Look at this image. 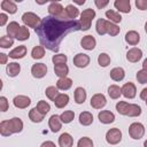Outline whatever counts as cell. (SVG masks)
I'll use <instances>...</instances> for the list:
<instances>
[{
  "instance_id": "d4e9b609",
  "label": "cell",
  "mask_w": 147,
  "mask_h": 147,
  "mask_svg": "<svg viewBox=\"0 0 147 147\" xmlns=\"http://www.w3.org/2000/svg\"><path fill=\"white\" fill-rule=\"evenodd\" d=\"M79 123L84 126H88L93 123V115L90 111H83L79 114Z\"/></svg>"
},
{
  "instance_id": "484cf974",
  "label": "cell",
  "mask_w": 147,
  "mask_h": 147,
  "mask_svg": "<svg viewBox=\"0 0 147 147\" xmlns=\"http://www.w3.org/2000/svg\"><path fill=\"white\" fill-rule=\"evenodd\" d=\"M44 117H45V115H42L36 107L32 108V109L29 111V118H30L33 123H40V122H42V121H44Z\"/></svg>"
},
{
  "instance_id": "bcb514c9",
  "label": "cell",
  "mask_w": 147,
  "mask_h": 147,
  "mask_svg": "<svg viewBox=\"0 0 147 147\" xmlns=\"http://www.w3.org/2000/svg\"><path fill=\"white\" fill-rule=\"evenodd\" d=\"M136 78H137L138 83H140V84H147V71L144 70V69L139 70L137 72V75H136Z\"/></svg>"
},
{
  "instance_id": "44dd1931",
  "label": "cell",
  "mask_w": 147,
  "mask_h": 147,
  "mask_svg": "<svg viewBox=\"0 0 147 147\" xmlns=\"http://www.w3.org/2000/svg\"><path fill=\"white\" fill-rule=\"evenodd\" d=\"M59 145H60V147H72L74 138L71 137V134L64 132L59 137Z\"/></svg>"
},
{
  "instance_id": "836d02e7",
  "label": "cell",
  "mask_w": 147,
  "mask_h": 147,
  "mask_svg": "<svg viewBox=\"0 0 147 147\" xmlns=\"http://www.w3.org/2000/svg\"><path fill=\"white\" fill-rule=\"evenodd\" d=\"M64 10H65V14H67L68 20H75V18L79 15L78 8H77L76 6H74V5H68V6L64 8Z\"/></svg>"
},
{
  "instance_id": "4316f807",
  "label": "cell",
  "mask_w": 147,
  "mask_h": 147,
  "mask_svg": "<svg viewBox=\"0 0 147 147\" xmlns=\"http://www.w3.org/2000/svg\"><path fill=\"white\" fill-rule=\"evenodd\" d=\"M1 9H3L5 11H7L9 14H15L17 11L16 5L10 0H2L1 1Z\"/></svg>"
},
{
  "instance_id": "f546056e",
  "label": "cell",
  "mask_w": 147,
  "mask_h": 147,
  "mask_svg": "<svg viewBox=\"0 0 147 147\" xmlns=\"http://www.w3.org/2000/svg\"><path fill=\"white\" fill-rule=\"evenodd\" d=\"M54 72L59 78H65L69 74V68L67 64H57L54 65Z\"/></svg>"
},
{
  "instance_id": "f35d334b",
  "label": "cell",
  "mask_w": 147,
  "mask_h": 147,
  "mask_svg": "<svg viewBox=\"0 0 147 147\" xmlns=\"http://www.w3.org/2000/svg\"><path fill=\"white\" fill-rule=\"evenodd\" d=\"M45 94H46V96H47L49 100L54 101V100L56 99V96H57L60 93H59V88H57V87H55V86H48V87L45 90Z\"/></svg>"
},
{
  "instance_id": "7402d4cb",
  "label": "cell",
  "mask_w": 147,
  "mask_h": 147,
  "mask_svg": "<svg viewBox=\"0 0 147 147\" xmlns=\"http://www.w3.org/2000/svg\"><path fill=\"white\" fill-rule=\"evenodd\" d=\"M124 77H125V71L123 68L116 67V68L110 70V78L115 82H121L124 79Z\"/></svg>"
},
{
  "instance_id": "8fae6325",
  "label": "cell",
  "mask_w": 147,
  "mask_h": 147,
  "mask_svg": "<svg viewBox=\"0 0 147 147\" xmlns=\"http://www.w3.org/2000/svg\"><path fill=\"white\" fill-rule=\"evenodd\" d=\"M90 56L87 54H84V53H78L75 55L74 57V64L77 67V68H85L90 64Z\"/></svg>"
},
{
  "instance_id": "7dc6e473",
  "label": "cell",
  "mask_w": 147,
  "mask_h": 147,
  "mask_svg": "<svg viewBox=\"0 0 147 147\" xmlns=\"http://www.w3.org/2000/svg\"><path fill=\"white\" fill-rule=\"evenodd\" d=\"M8 107H9V105H8L7 98L6 96H0V110L2 113H5V111L8 110Z\"/></svg>"
},
{
  "instance_id": "30bf717a",
  "label": "cell",
  "mask_w": 147,
  "mask_h": 147,
  "mask_svg": "<svg viewBox=\"0 0 147 147\" xmlns=\"http://www.w3.org/2000/svg\"><path fill=\"white\" fill-rule=\"evenodd\" d=\"M122 94L126 98V99H133L136 95H137V87L133 83L129 82V83H125L122 87Z\"/></svg>"
},
{
  "instance_id": "f6af8a7d",
  "label": "cell",
  "mask_w": 147,
  "mask_h": 147,
  "mask_svg": "<svg viewBox=\"0 0 147 147\" xmlns=\"http://www.w3.org/2000/svg\"><path fill=\"white\" fill-rule=\"evenodd\" d=\"M77 147H93V141L88 137H83L78 140Z\"/></svg>"
},
{
  "instance_id": "f5cc1de1",
  "label": "cell",
  "mask_w": 147,
  "mask_h": 147,
  "mask_svg": "<svg viewBox=\"0 0 147 147\" xmlns=\"http://www.w3.org/2000/svg\"><path fill=\"white\" fill-rule=\"evenodd\" d=\"M140 99L144 100V101H147V87L142 88L141 92H140Z\"/></svg>"
},
{
  "instance_id": "74e56055",
  "label": "cell",
  "mask_w": 147,
  "mask_h": 147,
  "mask_svg": "<svg viewBox=\"0 0 147 147\" xmlns=\"http://www.w3.org/2000/svg\"><path fill=\"white\" fill-rule=\"evenodd\" d=\"M29 38H30V31H29L28 26L22 25L20 31H18V33H17V36H16V39L21 40V41H24V40H28Z\"/></svg>"
},
{
  "instance_id": "b9f144b4",
  "label": "cell",
  "mask_w": 147,
  "mask_h": 147,
  "mask_svg": "<svg viewBox=\"0 0 147 147\" xmlns=\"http://www.w3.org/2000/svg\"><path fill=\"white\" fill-rule=\"evenodd\" d=\"M67 61H68L67 55H64V54H60V53L53 55V57H52V62L54 63V65H57V64H65Z\"/></svg>"
},
{
  "instance_id": "3957f363",
  "label": "cell",
  "mask_w": 147,
  "mask_h": 147,
  "mask_svg": "<svg viewBox=\"0 0 147 147\" xmlns=\"http://www.w3.org/2000/svg\"><path fill=\"white\" fill-rule=\"evenodd\" d=\"M116 110L123 115L129 117H138L141 115V107L136 103H129L126 101H118L116 103Z\"/></svg>"
},
{
  "instance_id": "8992f818",
  "label": "cell",
  "mask_w": 147,
  "mask_h": 147,
  "mask_svg": "<svg viewBox=\"0 0 147 147\" xmlns=\"http://www.w3.org/2000/svg\"><path fill=\"white\" fill-rule=\"evenodd\" d=\"M22 21L24 23L25 26H29V28H33V29H37L40 23H41V18L34 14V13H31V11H26L22 15Z\"/></svg>"
},
{
  "instance_id": "ee69618b",
  "label": "cell",
  "mask_w": 147,
  "mask_h": 147,
  "mask_svg": "<svg viewBox=\"0 0 147 147\" xmlns=\"http://www.w3.org/2000/svg\"><path fill=\"white\" fill-rule=\"evenodd\" d=\"M14 44V39L9 36H2L0 38V47L2 48H9L10 46H13Z\"/></svg>"
},
{
  "instance_id": "e575fe53",
  "label": "cell",
  "mask_w": 147,
  "mask_h": 147,
  "mask_svg": "<svg viewBox=\"0 0 147 147\" xmlns=\"http://www.w3.org/2000/svg\"><path fill=\"white\" fill-rule=\"evenodd\" d=\"M108 95L111 99L116 100L122 95V88L119 86H117V85H110L108 87Z\"/></svg>"
},
{
  "instance_id": "6f0895ef",
  "label": "cell",
  "mask_w": 147,
  "mask_h": 147,
  "mask_svg": "<svg viewBox=\"0 0 147 147\" xmlns=\"http://www.w3.org/2000/svg\"><path fill=\"white\" fill-rule=\"evenodd\" d=\"M145 31H146V33H147V22H146V24H145Z\"/></svg>"
},
{
  "instance_id": "7bdbcfd3",
  "label": "cell",
  "mask_w": 147,
  "mask_h": 147,
  "mask_svg": "<svg viewBox=\"0 0 147 147\" xmlns=\"http://www.w3.org/2000/svg\"><path fill=\"white\" fill-rule=\"evenodd\" d=\"M36 108H37L42 115H46V114L51 110V106H49V103L46 102V101H44V100H40V101L37 103Z\"/></svg>"
},
{
  "instance_id": "ffe728a7",
  "label": "cell",
  "mask_w": 147,
  "mask_h": 147,
  "mask_svg": "<svg viewBox=\"0 0 147 147\" xmlns=\"http://www.w3.org/2000/svg\"><path fill=\"white\" fill-rule=\"evenodd\" d=\"M25 55H26V47H25L24 45H21V46H18V47L14 48V49L10 51L9 54H8L9 57L15 59V60H16V59H23Z\"/></svg>"
},
{
  "instance_id": "816d5d0a",
  "label": "cell",
  "mask_w": 147,
  "mask_h": 147,
  "mask_svg": "<svg viewBox=\"0 0 147 147\" xmlns=\"http://www.w3.org/2000/svg\"><path fill=\"white\" fill-rule=\"evenodd\" d=\"M8 60V55L5 53H0V64H6Z\"/></svg>"
},
{
  "instance_id": "4dcf8cb0",
  "label": "cell",
  "mask_w": 147,
  "mask_h": 147,
  "mask_svg": "<svg viewBox=\"0 0 147 147\" xmlns=\"http://www.w3.org/2000/svg\"><path fill=\"white\" fill-rule=\"evenodd\" d=\"M106 17H107L111 23H114V24L121 23V21H122L121 14L117 13V11H115V10H113V9H108V10L106 11Z\"/></svg>"
},
{
  "instance_id": "7a4b0ae2",
  "label": "cell",
  "mask_w": 147,
  "mask_h": 147,
  "mask_svg": "<svg viewBox=\"0 0 147 147\" xmlns=\"http://www.w3.org/2000/svg\"><path fill=\"white\" fill-rule=\"evenodd\" d=\"M23 130V122L20 117H13L0 123V133L3 137H9L13 133H20Z\"/></svg>"
},
{
  "instance_id": "52a82bcc",
  "label": "cell",
  "mask_w": 147,
  "mask_h": 147,
  "mask_svg": "<svg viewBox=\"0 0 147 147\" xmlns=\"http://www.w3.org/2000/svg\"><path fill=\"white\" fill-rule=\"evenodd\" d=\"M129 134L132 139L139 140L145 134V126L139 122H134L129 126Z\"/></svg>"
},
{
  "instance_id": "11a10c76",
  "label": "cell",
  "mask_w": 147,
  "mask_h": 147,
  "mask_svg": "<svg viewBox=\"0 0 147 147\" xmlns=\"http://www.w3.org/2000/svg\"><path fill=\"white\" fill-rule=\"evenodd\" d=\"M142 69L147 71V59H145L144 62H142Z\"/></svg>"
},
{
  "instance_id": "9c48e42d",
  "label": "cell",
  "mask_w": 147,
  "mask_h": 147,
  "mask_svg": "<svg viewBox=\"0 0 147 147\" xmlns=\"http://www.w3.org/2000/svg\"><path fill=\"white\" fill-rule=\"evenodd\" d=\"M90 105L94 109H101L107 105V99L102 93H96L91 98Z\"/></svg>"
},
{
  "instance_id": "1f68e13d",
  "label": "cell",
  "mask_w": 147,
  "mask_h": 147,
  "mask_svg": "<svg viewBox=\"0 0 147 147\" xmlns=\"http://www.w3.org/2000/svg\"><path fill=\"white\" fill-rule=\"evenodd\" d=\"M71 86H72V80L70 78H68V77H65V78H59V80L56 82V87L59 90H62V91H67Z\"/></svg>"
},
{
  "instance_id": "ab89813d",
  "label": "cell",
  "mask_w": 147,
  "mask_h": 147,
  "mask_svg": "<svg viewBox=\"0 0 147 147\" xmlns=\"http://www.w3.org/2000/svg\"><path fill=\"white\" fill-rule=\"evenodd\" d=\"M95 30H96V33L100 34V36L107 34V32H106V20L99 18L96 21V24H95Z\"/></svg>"
},
{
  "instance_id": "ba28073f",
  "label": "cell",
  "mask_w": 147,
  "mask_h": 147,
  "mask_svg": "<svg viewBox=\"0 0 147 147\" xmlns=\"http://www.w3.org/2000/svg\"><path fill=\"white\" fill-rule=\"evenodd\" d=\"M106 140L110 145H117L122 140V132L117 127H113L107 131L106 133Z\"/></svg>"
},
{
  "instance_id": "9a60e30c",
  "label": "cell",
  "mask_w": 147,
  "mask_h": 147,
  "mask_svg": "<svg viewBox=\"0 0 147 147\" xmlns=\"http://www.w3.org/2000/svg\"><path fill=\"white\" fill-rule=\"evenodd\" d=\"M95 45H96V40L95 38L92 36V34H87L85 37L82 38L80 40V46L86 49V51H92L95 48Z\"/></svg>"
},
{
  "instance_id": "6da1fadb",
  "label": "cell",
  "mask_w": 147,
  "mask_h": 147,
  "mask_svg": "<svg viewBox=\"0 0 147 147\" xmlns=\"http://www.w3.org/2000/svg\"><path fill=\"white\" fill-rule=\"evenodd\" d=\"M80 30L79 21L76 20H59L52 16H47L41 20L40 25L34 29L39 37L40 44L49 51L57 52L59 46L63 38L75 31Z\"/></svg>"
},
{
  "instance_id": "db71d44e",
  "label": "cell",
  "mask_w": 147,
  "mask_h": 147,
  "mask_svg": "<svg viewBox=\"0 0 147 147\" xmlns=\"http://www.w3.org/2000/svg\"><path fill=\"white\" fill-rule=\"evenodd\" d=\"M40 147H56V145L53 142V141H44L41 145H40Z\"/></svg>"
},
{
  "instance_id": "60d3db41",
  "label": "cell",
  "mask_w": 147,
  "mask_h": 147,
  "mask_svg": "<svg viewBox=\"0 0 147 147\" xmlns=\"http://www.w3.org/2000/svg\"><path fill=\"white\" fill-rule=\"evenodd\" d=\"M98 63H99L100 67H103V68L108 67L110 64V56L107 53L99 54V56H98Z\"/></svg>"
},
{
  "instance_id": "680465c9",
  "label": "cell",
  "mask_w": 147,
  "mask_h": 147,
  "mask_svg": "<svg viewBox=\"0 0 147 147\" xmlns=\"http://www.w3.org/2000/svg\"><path fill=\"white\" fill-rule=\"evenodd\" d=\"M145 102H146V106H147V101H145Z\"/></svg>"
},
{
  "instance_id": "d6986e66",
  "label": "cell",
  "mask_w": 147,
  "mask_h": 147,
  "mask_svg": "<svg viewBox=\"0 0 147 147\" xmlns=\"http://www.w3.org/2000/svg\"><path fill=\"white\" fill-rule=\"evenodd\" d=\"M125 41L131 45V46H136L138 45V42L140 41V34L134 31V30H131V31H127L125 33Z\"/></svg>"
},
{
  "instance_id": "d6a6232c",
  "label": "cell",
  "mask_w": 147,
  "mask_h": 147,
  "mask_svg": "<svg viewBox=\"0 0 147 147\" xmlns=\"http://www.w3.org/2000/svg\"><path fill=\"white\" fill-rule=\"evenodd\" d=\"M75 102L80 105V103H84V101L86 100V91L83 88V87H77L75 90Z\"/></svg>"
},
{
  "instance_id": "cb8c5ba5",
  "label": "cell",
  "mask_w": 147,
  "mask_h": 147,
  "mask_svg": "<svg viewBox=\"0 0 147 147\" xmlns=\"http://www.w3.org/2000/svg\"><path fill=\"white\" fill-rule=\"evenodd\" d=\"M53 102L56 108H64L69 103V95L65 93H60Z\"/></svg>"
},
{
  "instance_id": "277c9868",
  "label": "cell",
  "mask_w": 147,
  "mask_h": 147,
  "mask_svg": "<svg viewBox=\"0 0 147 147\" xmlns=\"http://www.w3.org/2000/svg\"><path fill=\"white\" fill-rule=\"evenodd\" d=\"M95 17V11L94 9L87 8L85 10H83V13L80 14V18H79V24H80V30L86 31L91 28V23L93 21V18Z\"/></svg>"
},
{
  "instance_id": "8d00e7d4",
  "label": "cell",
  "mask_w": 147,
  "mask_h": 147,
  "mask_svg": "<svg viewBox=\"0 0 147 147\" xmlns=\"http://www.w3.org/2000/svg\"><path fill=\"white\" fill-rule=\"evenodd\" d=\"M75 118V113L72 110H65L60 115V119L62 123L64 124H69L72 122V119Z\"/></svg>"
},
{
  "instance_id": "d590c367",
  "label": "cell",
  "mask_w": 147,
  "mask_h": 147,
  "mask_svg": "<svg viewBox=\"0 0 147 147\" xmlns=\"http://www.w3.org/2000/svg\"><path fill=\"white\" fill-rule=\"evenodd\" d=\"M45 55V47L44 46H34L31 51V56L34 60H40Z\"/></svg>"
},
{
  "instance_id": "f1b7e54d",
  "label": "cell",
  "mask_w": 147,
  "mask_h": 147,
  "mask_svg": "<svg viewBox=\"0 0 147 147\" xmlns=\"http://www.w3.org/2000/svg\"><path fill=\"white\" fill-rule=\"evenodd\" d=\"M20 29H21V25H20L17 22L13 21V22H10V23L7 25V33H8L9 37L16 38V36H17Z\"/></svg>"
},
{
  "instance_id": "83f0119b",
  "label": "cell",
  "mask_w": 147,
  "mask_h": 147,
  "mask_svg": "<svg viewBox=\"0 0 147 147\" xmlns=\"http://www.w3.org/2000/svg\"><path fill=\"white\" fill-rule=\"evenodd\" d=\"M119 31H121V29L117 24H114L110 21H106V32H107V34H109L111 37H115L119 33Z\"/></svg>"
},
{
  "instance_id": "e0dca14e",
  "label": "cell",
  "mask_w": 147,
  "mask_h": 147,
  "mask_svg": "<svg viewBox=\"0 0 147 147\" xmlns=\"http://www.w3.org/2000/svg\"><path fill=\"white\" fill-rule=\"evenodd\" d=\"M48 126H49V129H51L52 132H54V133L55 132H59L61 130V127H62V122L60 119V116L52 115L49 117V119H48Z\"/></svg>"
},
{
  "instance_id": "5b68a950",
  "label": "cell",
  "mask_w": 147,
  "mask_h": 147,
  "mask_svg": "<svg viewBox=\"0 0 147 147\" xmlns=\"http://www.w3.org/2000/svg\"><path fill=\"white\" fill-rule=\"evenodd\" d=\"M48 14H49V16H52V17H55V18H59V20L68 21L65 10H64V8L62 7V5H61L60 2H51L49 6H48Z\"/></svg>"
},
{
  "instance_id": "4fadbf2b",
  "label": "cell",
  "mask_w": 147,
  "mask_h": 147,
  "mask_svg": "<svg viewBox=\"0 0 147 147\" xmlns=\"http://www.w3.org/2000/svg\"><path fill=\"white\" fill-rule=\"evenodd\" d=\"M13 103L18 109H25V108H28L30 106L31 100L26 95H16L14 98V100H13Z\"/></svg>"
},
{
  "instance_id": "f907efd6",
  "label": "cell",
  "mask_w": 147,
  "mask_h": 147,
  "mask_svg": "<svg viewBox=\"0 0 147 147\" xmlns=\"http://www.w3.org/2000/svg\"><path fill=\"white\" fill-rule=\"evenodd\" d=\"M7 20H8V16L5 13H1L0 14V26H3L7 22Z\"/></svg>"
},
{
  "instance_id": "5bb4252c",
  "label": "cell",
  "mask_w": 147,
  "mask_h": 147,
  "mask_svg": "<svg viewBox=\"0 0 147 147\" xmlns=\"http://www.w3.org/2000/svg\"><path fill=\"white\" fill-rule=\"evenodd\" d=\"M141 57H142V51L140 48H138V47H133V48H131V49H129L126 52V60L129 62L136 63Z\"/></svg>"
},
{
  "instance_id": "9f6ffc18",
  "label": "cell",
  "mask_w": 147,
  "mask_h": 147,
  "mask_svg": "<svg viewBox=\"0 0 147 147\" xmlns=\"http://www.w3.org/2000/svg\"><path fill=\"white\" fill-rule=\"evenodd\" d=\"M144 147H147V139H146L145 142H144Z\"/></svg>"
},
{
  "instance_id": "681fc988",
  "label": "cell",
  "mask_w": 147,
  "mask_h": 147,
  "mask_svg": "<svg viewBox=\"0 0 147 147\" xmlns=\"http://www.w3.org/2000/svg\"><path fill=\"white\" fill-rule=\"evenodd\" d=\"M94 3H95V6H96L99 9H102V8H105V7L109 3V1H108V0H101V1H100V0H95Z\"/></svg>"
},
{
  "instance_id": "ac0fdd59",
  "label": "cell",
  "mask_w": 147,
  "mask_h": 147,
  "mask_svg": "<svg viewBox=\"0 0 147 147\" xmlns=\"http://www.w3.org/2000/svg\"><path fill=\"white\" fill-rule=\"evenodd\" d=\"M114 6L115 8L121 11V13H130L131 11V3H130V0H116L114 2Z\"/></svg>"
},
{
  "instance_id": "603a6c76",
  "label": "cell",
  "mask_w": 147,
  "mask_h": 147,
  "mask_svg": "<svg viewBox=\"0 0 147 147\" xmlns=\"http://www.w3.org/2000/svg\"><path fill=\"white\" fill-rule=\"evenodd\" d=\"M21 71V65L16 62H10L6 67V72L9 77H16Z\"/></svg>"
},
{
  "instance_id": "c3c4849f",
  "label": "cell",
  "mask_w": 147,
  "mask_h": 147,
  "mask_svg": "<svg viewBox=\"0 0 147 147\" xmlns=\"http://www.w3.org/2000/svg\"><path fill=\"white\" fill-rule=\"evenodd\" d=\"M134 3L139 10H146L147 9V1L146 0H136Z\"/></svg>"
},
{
  "instance_id": "7c38bea8",
  "label": "cell",
  "mask_w": 147,
  "mask_h": 147,
  "mask_svg": "<svg viewBox=\"0 0 147 147\" xmlns=\"http://www.w3.org/2000/svg\"><path fill=\"white\" fill-rule=\"evenodd\" d=\"M31 74L34 78H42L47 74V67L45 63H36L31 68Z\"/></svg>"
},
{
  "instance_id": "2e32d148",
  "label": "cell",
  "mask_w": 147,
  "mask_h": 147,
  "mask_svg": "<svg viewBox=\"0 0 147 147\" xmlns=\"http://www.w3.org/2000/svg\"><path fill=\"white\" fill-rule=\"evenodd\" d=\"M98 118L102 124H110L115 121V115L110 110H101L98 114Z\"/></svg>"
}]
</instances>
